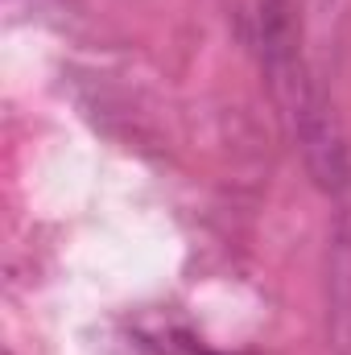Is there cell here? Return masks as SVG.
Wrapping results in <instances>:
<instances>
[{"instance_id":"cell-1","label":"cell","mask_w":351,"mask_h":355,"mask_svg":"<svg viewBox=\"0 0 351 355\" xmlns=\"http://www.w3.org/2000/svg\"><path fill=\"white\" fill-rule=\"evenodd\" d=\"M257 50H261V71L264 83L273 91L281 120L306 162V174L314 178L318 190L327 194H348L351 190V149L343 137V124L331 107V99L314 83L306 58H302V42H298V25H293V8L289 0H261L257 8Z\"/></svg>"}]
</instances>
